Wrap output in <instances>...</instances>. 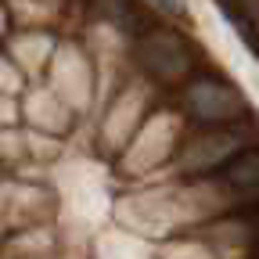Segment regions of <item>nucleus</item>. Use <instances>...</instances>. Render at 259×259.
<instances>
[{
    "label": "nucleus",
    "mask_w": 259,
    "mask_h": 259,
    "mask_svg": "<svg viewBox=\"0 0 259 259\" xmlns=\"http://www.w3.org/2000/svg\"><path fill=\"white\" fill-rule=\"evenodd\" d=\"M194 108H198L205 119H223V115L238 112L241 101L231 90H223V87H198L194 90Z\"/></svg>",
    "instance_id": "f257e3e1"
},
{
    "label": "nucleus",
    "mask_w": 259,
    "mask_h": 259,
    "mask_svg": "<svg viewBox=\"0 0 259 259\" xmlns=\"http://www.w3.org/2000/svg\"><path fill=\"white\" fill-rule=\"evenodd\" d=\"M227 180H231L234 191H241V194H255V198H259V151L241 155L234 166L227 169Z\"/></svg>",
    "instance_id": "f03ea898"
},
{
    "label": "nucleus",
    "mask_w": 259,
    "mask_h": 259,
    "mask_svg": "<svg viewBox=\"0 0 259 259\" xmlns=\"http://www.w3.org/2000/svg\"><path fill=\"white\" fill-rule=\"evenodd\" d=\"M155 4H158L162 11H173V15L180 11V0H155Z\"/></svg>",
    "instance_id": "7ed1b4c3"
}]
</instances>
